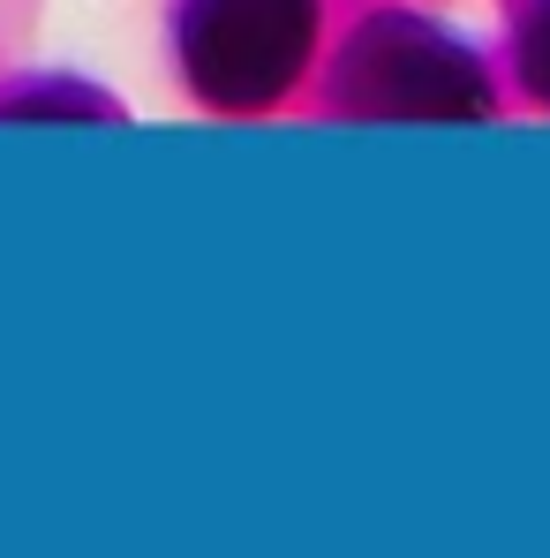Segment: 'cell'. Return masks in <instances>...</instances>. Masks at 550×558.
<instances>
[{
	"label": "cell",
	"mask_w": 550,
	"mask_h": 558,
	"mask_svg": "<svg viewBox=\"0 0 550 558\" xmlns=\"http://www.w3.org/2000/svg\"><path fill=\"white\" fill-rule=\"evenodd\" d=\"M188 61L219 98H257L286 69V0H196Z\"/></svg>",
	"instance_id": "cell-1"
}]
</instances>
